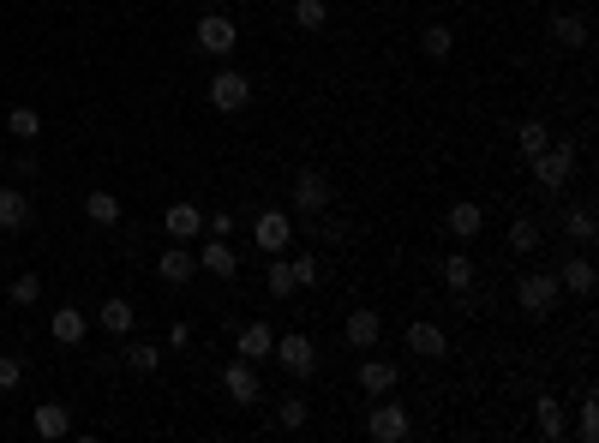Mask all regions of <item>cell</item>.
<instances>
[{"instance_id":"cell-1","label":"cell","mask_w":599,"mask_h":443,"mask_svg":"<svg viewBox=\"0 0 599 443\" xmlns=\"http://www.w3.org/2000/svg\"><path fill=\"white\" fill-rule=\"evenodd\" d=\"M558 300H564L558 270H528V276H516V306H522L528 318H552Z\"/></svg>"},{"instance_id":"cell-2","label":"cell","mask_w":599,"mask_h":443,"mask_svg":"<svg viewBox=\"0 0 599 443\" xmlns=\"http://www.w3.org/2000/svg\"><path fill=\"white\" fill-rule=\"evenodd\" d=\"M528 168H534L540 192H564L576 180V144H546L540 156H528Z\"/></svg>"},{"instance_id":"cell-3","label":"cell","mask_w":599,"mask_h":443,"mask_svg":"<svg viewBox=\"0 0 599 443\" xmlns=\"http://www.w3.org/2000/svg\"><path fill=\"white\" fill-rule=\"evenodd\" d=\"M366 438H378V443H408V438H414V414H408L402 402H384V396H372Z\"/></svg>"},{"instance_id":"cell-4","label":"cell","mask_w":599,"mask_h":443,"mask_svg":"<svg viewBox=\"0 0 599 443\" xmlns=\"http://www.w3.org/2000/svg\"><path fill=\"white\" fill-rule=\"evenodd\" d=\"M270 360H276L288 378H312V372H318V342H312V336H300V330H288V336H276Z\"/></svg>"},{"instance_id":"cell-5","label":"cell","mask_w":599,"mask_h":443,"mask_svg":"<svg viewBox=\"0 0 599 443\" xmlns=\"http://www.w3.org/2000/svg\"><path fill=\"white\" fill-rule=\"evenodd\" d=\"M252 246H258L264 258L288 252V246H294V216H288V210H258V216H252Z\"/></svg>"},{"instance_id":"cell-6","label":"cell","mask_w":599,"mask_h":443,"mask_svg":"<svg viewBox=\"0 0 599 443\" xmlns=\"http://www.w3.org/2000/svg\"><path fill=\"white\" fill-rule=\"evenodd\" d=\"M192 36H198V48H204V54L228 60V54H234V42H240V24H234L228 12H198V30H192Z\"/></svg>"},{"instance_id":"cell-7","label":"cell","mask_w":599,"mask_h":443,"mask_svg":"<svg viewBox=\"0 0 599 443\" xmlns=\"http://www.w3.org/2000/svg\"><path fill=\"white\" fill-rule=\"evenodd\" d=\"M246 102H252V78L234 72V66H222V72L210 78V108H216V114H246Z\"/></svg>"},{"instance_id":"cell-8","label":"cell","mask_w":599,"mask_h":443,"mask_svg":"<svg viewBox=\"0 0 599 443\" xmlns=\"http://www.w3.org/2000/svg\"><path fill=\"white\" fill-rule=\"evenodd\" d=\"M288 198H294L300 216H324L330 210V174L324 168H294V192Z\"/></svg>"},{"instance_id":"cell-9","label":"cell","mask_w":599,"mask_h":443,"mask_svg":"<svg viewBox=\"0 0 599 443\" xmlns=\"http://www.w3.org/2000/svg\"><path fill=\"white\" fill-rule=\"evenodd\" d=\"M222 396H228L234 408H252V402H258V366H252V360H228V366H222Z\"/></svg>"},{"instance_id":"cell-10","label":"cell","mask_w":599,"mask_h":443,"mask_svg":"<svg viewBox=\"0 0 599 443\" xmlns=\"http://www.w3.org/2000/svg\"><path fill=\"white\" fill-rule=\"evenodd\" d=\"M198 270H204V276L234 282V276H240V258H234V246H228L222 234H204V246H198Z\"/></svg>"},{"instance_id":"cell-11","label":"cell","mask_w":599,"mask_h":443,"mask_svg":"<svg viewBox=\"0 0 599 443\" xmlns=\"http://www.w3.org/2000/svg\"><path fill=\"white\" fill-rule=\"evenodd\" d=\"M156 276H162L168 288H186V282L198 276V252H192L186 240H174V246H168V252L156 258Z\"/></svg>"},{"instance_id":"cell-12","label":"cell","mask_w":599,"mask_h":443,"mask_svg":"<svg viewBox=\"0 0 599 443\" xmlns=\"http://www.w3.org/2000/svg\"><path fill=\"white\" fill-rule=\"evenodd\" d=\"M342 336H348V348L372 354V348H378V336H384V318H378L372 306H354V312H348V324H342Z\"/></svg>"},{"instance_id":"cell-13","label":"cell","mask_w":599,"mask_h":443,"mask_svg":"<svg viewBox=\"0 0 599 443\" xmlns=\"http://www.w3.org/2000/svg\"><path fill=\"white\" fill-rule=\"evenodd\" d=\"M402 342H408V354H420V360H444V354H450V336H444L432 318H414Z\"/></svg>"},{"instance_id":"cell-14","label":"cell","mask_w":599,"mask_h":443,"mask_svg":"<svg viewBox=\"0 0 599 443\" xmlns=\"http://www.w3.org/2000/svg\"><path fill=\"white\" fill-rule=\"evenodd\" d=\"M162 234H168V240H198V234H204V210L186 204V198L168 204V210H162Z\"/></svg>"},{"instance_id":"cell-15","label":"cell","mask_w":599,"mask_h":443,"mask_svg":"<svg viewBox=\"0 0 599 443\" xmlns=\"http://www.w3.org/2000/svg\"><path fill=\"white\" fill-rule=\"evenodd\" d=\"M270 348H276V330H270V324H258V318H252V324H240V336H234V354H240V360L264 366V360H270Z\"/></svg>"},{"instance_id":"cell-16","label":"cell","mask_w":599,"mask_h":443,"mask_svg":"<svg viewBox=\"0 0 599 443\" xmlns=\"http://www.w3.org/2000/svg\"><path fill=\"white\" fill-rule=\"evenodd\" d=\"M558 288H564V294H576V300H594V288H599L594 258H564V270H558Z\"/></svg>"},{"instance_id":"cell-17","label":"cell","mask_w":599,"mask_h":443,"mask_svg":"<svg viewBox=\"0 0 599 443\" xmlns=\"http://www.w3.org/2000/svg\"><path fill=\"white\" fill-rule=\"evenodd\" d=\"M30 426H36V438L42 443H60L66 432H72V408H66V402H36Z\"/></svg>"},{"instance_id":"cell-18","label":"cell","mask_w":599,"mask_h":443,"mask_svg":"<svg viewBox=\"0 0 599 443\" xmlns=\"http://www.w3.org/2000/svg\"><path fill=\"white\" fill-rule=\"evenodd\" d=\"M396 378H402V372H396V360H372V354H366V360H360V372H354V384H360L366 396H390V390H396Z\"/></svg>"},{"instance_id":"cell-19","label":"cell","mask_w":599,"mask_h":443,"mask_svg":"<svg viewBox=\"0 0 599 443\" xmlns=\"http://www.w3.org/2000/svg\"><path fill=\"white\" fill-rule=\"evenodd\" d=\"M18 228H30V198L24 186H0V234H18Z\"/></svg>"},{"instance_id":"cell-20","label":"cell","mask_w":599,"mask_h":443,"mask_svg":"<svg viewBox=\"0 0 599 443\" xmlns=\"http://www.w3.org/2000/svg\"><path fill=\"white\" fill-rule=\"evenodd\" d=\"M534 426H540V438H564V396H552V390H540L534 396Z\"/></svg>"},{"instance_id":"cell-21","label":"cell","mask_w":599,"mask_h":443,"mask_svg":"<svg viewBox=\"0 0 599 443\" xmlns=\"http://www.w3.org/2000/svg\"><path fill=\"white\" fill-rule=\"evenodd\" d=\"M84 330H90V324H84V312H78V306H60V312L48 318V336H54L60 348H78V342H84Z\"/></svg>"},{"instance_id":"cell-22","label":"cell","mask_w":599,"mask_h":443,"mask_svg":"<svg viewBox=\"0 0 599 443\" xmlns=\"http://www.w3.org/2000/svg\"><path fill=\"white\" fill-rule=\"evenodd\" d=\"M552 42L558 48H588V18L582 12H552Z\"/></svg>"},{"instance_id":"cell-23","label":"cell","mask_w":599,"mask_h":443,"mask_svg":"<svg viewBox=\"0 0 599 443\" xmlns=\"http://www.w3.org/2000/svg\"><path fill=\"white\" fill-rule=\"evenodd\" d=\"M444 222H450V234H456V240H474V234L486 228V210H480L474 198H462V204H450V216H444Z\"/></svg>"},{"instance_id":"cell-24","label":"cell","mask_w":599,"mask_h":443,"mask_svg":"<svg viewBox=\"0 0 599 443\" xmlns=\"http://www.w3.org/2000/svg\"><path fill=\"white\" fill-rule=\"evenodd\" d=\"M96 324H102L108 336H132V324H138V306H132V300H102Z\"/></svg>"},{"instance_id":"cell-25","label":"cell","mask_w":599,"mask_h":443,"mask_svg":"<svg viewBox=\"0 0 599 443\" xmlns=\"http://www.w3.org/2000/svg\"><path fill=\"white\" fill-rule=\"evenodd\" d=\"M6 132H12L18 144H36V138H42V114H36L30 102H18V108H6Z\"/></svg>"},{"instance_id":"cell-26","label":"cell","mask_w":599,"mask_h":443,"mask_svg":"<svg viewBox=\"0 0 599 443\" xmlns=\"http://www.w3.org/2000/svg\"><path fill=\"white\" fill-rule=\"evenodd\" d=\"M504 240H510L516 258H534V252H540V222H534V216H510V234H504Z\"/></svg>"},{"instance_id":"cell-27","label":"cell","mask_w":599,"mask_h":443,"mask_svg":"<svg viewBox=\"0 0 599 443\" xmlns=\"http://www.w3.org/2000/svg\"><path fill=\"white\" fill-rule=\"evenodd\" d=\"M444 288H450L456 300H468V294H474V258H468V252L444 258Z\"/></svg>"},{"instance_id":"cell-28","label":"cell","mask_w":599,"mask_h":443,"mask_svg":"<svg viewBox=\"0 0 599 443\" xmlns=\"http://www.w3.org/2000/svg\"><path fill=\"white\" fill-rule=\"evenodd\" d=\"M84 216H90L96 228H114V222H120V198L96 186V192H84Z\"/></svg>"},{"instance_id":"cell-29","label":"cell","mask_w":599,"mask_h":443,"mask_svg":"<svg viewBox=\"0 0 599 443\" xmlns=\"http://www.w3.org/2000/svg\"><path fill=\"white\" fill-rule=\"evenodd\" d=\"M264 282H270V294H276V300H294V294H300V282H294V264H288V252H276V258H270Z\"/></svg>"},{"instance_id":"cell-30","label":"cell","mask_w":599,"mask_h":443,"mask_svg":"<svg viewBox=\"0 0 599 443\" xmlns=\"http://www.w3.org/2000/svg\"><path fill=\"white\" fill-rule=\"evenodd\" d=\"M450 48H456L450 24H426V30H420V54H426V60H450Z\"/></svg>"},{"instance_id":"cell-31","label":"cell","mask_w":599,"mask_h":443,"mask_svg":"<svg viewBox=\"0 0 599 443\" xmlns=\"http://www.w3.org/2000/svg\"><path fill=\"white\" fill-rule=\"evenodd\" d=\"M546 144H552V126H546V120H522V126H516V150H522V156H540Z\"/></svg>"},{"instance_id":"cell-32","label":"cell","mask_w":599,"mask_h":443,"mask_svg":"<svg viewBox=\"0 0 599 443\" xmlns=\"http://www.w3.org/2000/svg\"><path fill=\"white\" fill-rule=\"evenodd\" d=\"M162 354H168V348H156V342H132V348H126V366H132V372H144V378H150V372H156V366H162Z\"/></svg>"},{"instance_id":"cell-33","label":"cell","mask_w":599,"mask_h":443,"mask_svg":"<svg viewBox=\"0 0 599 443\" xmlns=\"http://www.w3.org/2000/svg\"><path fill=\"white\" fill-rule=\"evenodd\" d=\"M276 420H282V432H300V426L312 420V408H306V396H282V408H276Z\"/></svg>"},{"instance_id":"cell-34","label":"cell","mask_w":599,"mask_h":443,"mask_svg":"<svg viewBox=\"0 0 599 443\" xmlns=\"http://www.w3.org/2000/svg\"><path fill=\"white\" fill-rule=\"evenodd\" d=\"M564 228H570V240H576V246H594V234H599V222H594V210H588V204H582V210H570V222H564Z\"/></svg>"},{"instance_id":"cell-35","label":"cell","mask_w":599,"mask_h":443,"mask_svg":"<svg viewBox=\"0 0 599 443\" xmlns=\"http://www.w3.org/2000/svg\"><path fill=\"white\" fill-rule=\"evenodd\" d=\"M576 438H582V443H599V402H594V390L582 396V414H576Z\"/></svg>"},{"instance_id":"cell-36","label":"cell","mask_w":599,"mask_h":443,"mask_svg":"<svg viewBox=\"0 0 599 443\" xmlns=\"http://www.w3.org/2000/svg\"><path fill=\"white\" fill-rule=\"evenodd\" d=\"M294 24H300V30H324V24H330L324 0H294Z\"/></svg>"},{"instance_id":"cell-37","label":"cell","mask_w":599,"mask_h":443,"mask_svg":"<svg viewBox=\"0 0 599 443\" xmlns=\"http://www.w3.org/2000/svg\"><path fill=\"white\" fill-rule=\"evenodd\" d=\"M288 264H294V282H300V288H318V282H324V264H318V258H288Z\"/></svg>"},{"instance_id":"cell-38","label":"cell","mask_w":599,"mask_h":443,"mask_svg":"<svg viewBox=\"0 0 599 443\" xmlns=\"http://www.w3.org/2000/svg\"><path fill=\"white\" fill-rule=\"evenodd\" d=\"M18 384H24V360H18V354H0V396L18 390Z\"/></svg>"},{"instance_id":"cell-39","label":"cell","mask_w":599,"mask_h":443,"mask_svg":"<svg viewBox=\"0 0 599 443\" xmlns=\"http://www.w3.org/2000/svg\"><path fill=\"white\" fill-rule=\"evenodd\" d=\"M36 294H42V282H36V276L24 270V276L12 282V306H36Z\"/></svg>"},{"instance_id":"cell-40","label":"cell","mask_w":599,"mask_h":443,"mask_svg":"<svg viewBox=\"0 0 599 443\" xmlns=\"http://www.w3.org/2000/svg\"><path fill=\"white\" fill-rule=\"evenodd\" d=\"M204 234H222V240H234V210H210V216H204Z\"/></svg>"},{"instance_id":"cell-41","label":"cell","mask_w":599,"mask_h":443,"mask_svg":"<svg viewBox=\"0 0 599 443\" xmlns=\"http://www.w3.org/2000/svg\"><path fill=\"white\" fill-rule=\"evenodd\" d=\"M168 348H174V354H186V348H192V324H186V318H174V324H168Z\"/></svg>"}]
</instances>
